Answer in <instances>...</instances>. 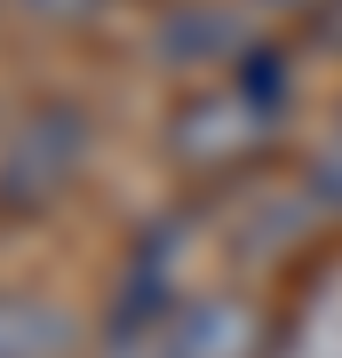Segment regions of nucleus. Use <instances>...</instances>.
<instances>
[{
  "mask_svg": "<svg viewBox=\"0 0 342 358\" xmlns=\"http://www.w3.org/2000/svg\"><path fill=\"white\" fill-rule=\"evenodd\" d=\"M80 159H88V120H80L72 103H40L24 128L8 136V152H0V207H8V215L48 207L64 183L80 176Z\"/></svg>",
  "mask_w": 342,
  "mask_h": 358,
  "instance_id": "obj_1",
  "label": "nucleus"
},
{
  "mask_svg": "<svg viewBox=\"0 0 342 358\" xmlns=\"http://www.w3.org/2000/svg\"><path fill=\"white\" fill-rule=\"evenodd\" d=\"M176 255H183V223L167 215V223H152L136 239V255H127V279H120V294H112V310H104V334H112V350H136L143 334H159L167 319H176Z\"/></svg>",
  "mask_w": 342,
  "mask_h": 358,
  "instance_id": "obj_2",
  "label": "nucleus"
},
{
  "mask_svg": "<svg viewBox=\"0 0 342 358\" xmlns=\"http://www.w3.org/2000/svg\"><path fill=\"white\" fill-rule=\"evenodd\" d=\"M279 128V120H263L239 88H199L176 112V128H167V152L183 167H199V176H223V167H239L263 152V136Z\"/></svg>",
  "mask_w": 342,
  "mask_h": 358,
  "instance_id": "obj_3",
  "label": "nucleus"
},
{
  "mask_svg": "<svg viewBox=\"0 0 342 358\" xmlns=\"http://www.w3.org/2000/svg\"><path fill=\"white\" fill-rule=\"evenodd\" d=\"M159 358H263V319L239 294H199L159 327Z\"/></svg>",
  "mask_w": 342,
  "mask_h": 358,
  "instance_id": "obj_4",
  "label": "nucleus"
},
{
  "mask_svg": "<svg viewBox=\"0 0 342 358\" xmlns=\"http://www.w3.org/2000/svg\"><path fill=\"white\" fill-rule=\"evenodd\" d=\"M0 358H72V319L40 294H0Z\"/></svg>",
  "mask_w": 342,
  "mask_h": 358,
  "instance_id": "obj_5",
  "label": "nucleus"
},
{
  "mask_svg": "<svg viewBox=\"0 0 342 358\" xmlns=\"http://www.w3.org/2000/svg\"><path fill=\"white\" fill-rule=\"evenodd\" d=\"M239 48V24L223 8H176L159 24V56L167 64H207V56H231Z\"/></svg>",
  "mask_w": 342,
  "mask_h": 358,
  "instance_id": "obj_6",
  "label": "nucleus"
},
{
  "mask_svg": "<svg viewBox=\"0 0 342 358\" xmlns=\"http://www.w3.org/2000/svg\"><path fill=\"white\" fill-rule=\"evenodd\" d=\"M239 96H247L263 120H279V112H287V56H279V48L239 56Z\"/></svg>",
  "mask_w": 342,
  "mask_h": 358,
  "instance_id": "obj_7",
  "label": "nucleus"
},
{
  "mask_svg": "<svg viewBox=\"0 0 342 358\" xmlns=\"http://www.w3.org/2000/svg\"><path fill=\"white\" fill-rule=\"evenodd\" d=\"M303 192L327 207V215H342V120H334L327 136H318V152L303 159Z\"/></svg>",
  "mask_w": 342,
  "mask_h": 358,
  "instance_id": "obj_8",
  "label": "nucleus"
},
{
  "mask_svg": "<svg viewBox=\"0 0 342 358\" xmlns=\"http://www.w3.org/2000/svg\"><path fill=\"white\" fill-rule=\"evenodd\" d=\"M318 32H327L334 48H342V0H318Z\"/></svg>",
  "mask_w": 342,
  "mask_h": 358,
  "instance_id": "obj_9",
  "label": "nucleus"
},
{
  "mask_svg": "<svg viewBox=\"0 0 342 358\" xmlns=\"http://www.w3.org/2000/svg\"><path fill=\"white\" fill-rule=\"evenodd\" d=\"M255 8H311V0H255Z\"/></svg>",
  "mask_w": 342,
  "mask_h": 358,
  "instance_id": "obj_10",
  "label": "nucleus"
}]
</instances>
